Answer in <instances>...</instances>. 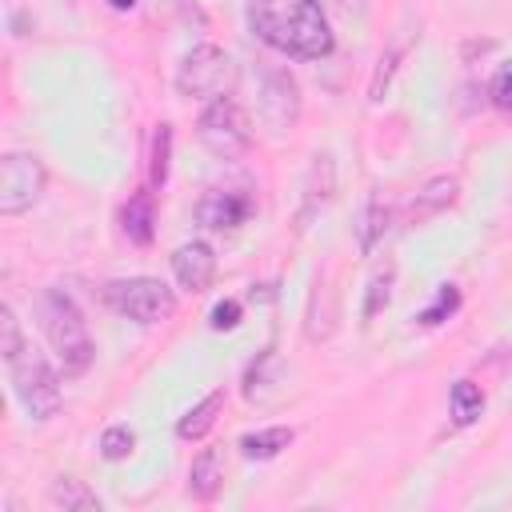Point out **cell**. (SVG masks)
<instances>
[{"instance_id":"6da1fadb","label":"cell","mask_w":512,"mask_h":512,"mask_svg":"<svg viewBox=\"0 0 512 512\" xmlns=\"http://www.w3.org/2000/svg\"><path fill=\"white\" fill-rule=\"evenodd\" d=\"M248 28L292 60H324L336 44L320 0H248Z\"/></svg>"},{"instance_id":"7a4b0ae2","label":"cell","mask_w":512,"mask_h":512,"mask_svg":"<svg viewBox=\"0 0 512 512\" xmlns=\"http://www.w3.org/2000/svg\"><path fill=\"white\" fill-rule=\"evenodd\" d=\"M40 328H44V336H48V344L60 356L68 376H76V372H84L92 364L96 348H92L84 312L76 308V300L64 288H48L40 296Z\"/></svg>"},{"instance_id":"3957f363","label":"cell","mask_w":512,"mask_h":512,"mask_svg":"<svg viewBox=\"0 0 512 512\" xmlns=\"http://www.w3.org/2000/svg\"><path fill=\"white\" fill-rule=\"evenodd\" d=\"M236 84V64L216 44H196L176 68V92L188 100H220Z\"/></svg>"},{"instance_id":"277c9868","label":"cell","mask_w":512,"mask_h":512,"mask_svg":"<svg viewBox=\"0 0 512 512\" xmlns=\"http://www.w3.org/2000/svg\"><path fill=\"white\" fill-rule=\"evenodd\" d=\"M8 376H12L16 400L24 404V412H28L32 420H48V416L60 412V400H64L60 376H56V368H52L40 352L24 348L16 360H8Z\"/></svg>"},{"instance_id":"5b68a950","label":"cell","mask_w":512,"mask_h":512,"mask_svg":"<svg viewBox=\"0 0 512 512\" xmlns=\"http://www.w3.org/2000/svg\"><path fill=\"white\" fill-rule=\"evenodd\" d=\"M196 136H200V144H204L212 156L236 160V156H244V152L252 148V120H248V112H244L236 100L220 96V100H212V104L200 112Z\"/></svg>"},{"instance_id":"8992f818","label":"cell","mask_w":512,"mask_h":512,"mask_svg":"<svg viewBox=\"0 0 512 512\" xmlns=\"http://www.w3.org/2000/svg\"><path fill=\"white\" fill-rule=\"evenodd\" d=\"M108 300L120 316L136 320V324H160L176 312V292L156 280V276H128L108 284Z\"/></svg>"},{"instance_id":"52a82bcc","label":"cell","mask_w":512,"mask_h":512,"mask_svg":"<svg viewBox=\"0 0 512 512\" xmlns=\"http://www.w3.org/2000/svg\"><path fill=\"white\" fill-rule=\"evenodd\" d=\"M48 184V172L40 156L32 152H8L0 160V216H20L28 212Z\"/></svg>"},{"instance_id":"ba28073f","label":"cell","mask_w":512,"mask_h":512,"mask_svg":"<svg viewBox=\"0 0 512 512\" xmlns=\"http://www.w3.org/2000/svg\"><path fill=\"white\" fill-rule=\"evenodd\" d=\"M260 116H264V124H268L276 136H284V132L296 128V120H300V88H296V80H292L284 68H268V72H264Z\"/></svg>"},{"instance_id":"9c48e42d","label":"cell","mask_w":512,"mask_h":512,"mask_svg":"<svg viewBox=\"0 0 512 512\" xmlns=\"http://www.w3.org/2000/svg\"><path fill=\"white\" fill-rule=\"evenodd\" d=\"M456 196H460V180H456V176H432V180H424L420 192H416V196L408 200V208H404V224L420 228V224L436 220L440 212H448V208L456 204Z\"/></svg>"},{"instance_id":"30bf717a","label":"cell","mask_w":512,"mask_h":512,"mask_svg":"<svg viewBox=\"0 0 512 512\" xmlns=\"http://www.w3.org/2000/svg\"><path fill=\"white\" fill-rule=\"evenodd\" d=\"M172 276H176L180 288L204 292V288L212 284V276H216V252H212V244H204V240L180 244V248L172 252Z\"/></svg>"},{"instance_id":"8fae6325","label":"cell","mask_w":512,"mask_h":512,"mask_svg":"<svg viewBox=\"0 0 512 512\" xmlns=\"http://www.w3.org/2000/svg\"><path fill=\"white\" fill-rule=\"evenodd\" d=\"M196 220L212 232H232L248 220V200L236 196V192H208L200 204H196Z\"/></svg>"},{"instance_id":"7c38bea8","label":"cell","mask_w":512,"mask_h":512,"mask_svg":"<svg viewBox=\"0 0 512 512\" xmlns=\"http://www.w3.org/2000/svg\"><path fill=\"white\" fill-rule=\"evenodd\" d=\"M224 484V448H200L188 468V492L196 500H212Z\"/></svg>"},{"instance_id":"4fadbf2b","label":"cell","mask_w":512,"mask_h":512,"mask_svg":"<svg viewBox=\"0 0 512 512\" xmlns=\"http://www.w3.org/2000/svg\"><path fill=\"white\" fill-rule=\"evenodd\" d=\"M220 412H224V388H216V392H208L200 404H192V408L176 420V436H180V440H204V436L212 432V424H216Z\"/></svg>"},{"instance_id":"5bb4252c","label":"cell","mask_w":512,"mask_h":512,"mask_svg":"<svg viewBox=\"0 0 512 512\" xmlns=\"http://www.w3.org/2000/svg\"><path fill=\"white\" fill-rule=\"evenodd\" d=\"M120 228L132 244H152V232H156V208H152V196L148 192H136L124 208H120Z\"/></svg>"},{"instance_id":"9a60e30c","label":"cell","mask_w":512,"mask_h":512,"mask_svg":"<svg viewBox=\"0 0 512 512\" xmlns=\"http://www.w3.org/2000/svg\"><path fill=\"white\" fill-rule=\"evenodd\" d=\"M388 220H392L388 204H384V200L372 192V196L364 200L360 216H356V240H360V252H372V248L384 240V232H388Z\"/></svg>"},{"instance_id":"2e32d148","label":"cell","mask_w":512,"mask_h":512,"mask_svg":"<svg viewBox=\"0 0 512 512\" xmlns=\"http://www.w3.org/2000/svg\"><path fill=\"white\" fill-rule=\"evenodd\" d=\"M292 428H284V424H272V428H260V432H248V436H240V452L248 456V460H272V456H280L288 444H292Z\"/></svg>"},{"instance_id":"e0dca14e","label":"cell","mask_w":512,"mask_h":512,"mask_svg":"<svg viewBox=\"0 0 512 512\" xmlns=\"http://www.w3.org/2000/svg\"><path fill=\"white\" fill-rule=\"evenodd\" d=\"M48 500L56 504V508H64V512H100V500H96V492H88L80 480H72V476H60V480H52V488H48Z\"/></svg>"},{"instance_id":"ac0fdd59","label":"cell","mask_w":512,"mask_h":512,"mask_svg":"<svg viewBox=\"0 0 512 512\" xmlns=\"http://www.w3.org/2000/svg\"><path fill=\"white\" fill-rule=\"evenodd\" d=\"M448 400H452V420H456V424H472V420H480V412H484V392H480V384H472V380H456L452 392H448Z\"/></svg>"},{"instance_id":"d6986e66","label":"cell","mask_w":512,"mask_h":512,"mask_svg":"<svg viewBox=\"0 0 512 512\" xmlns=\"http://www.w3.org/2000/svg\"><path fill=\"white\" fill-rule=\"evenodd\" d=\"M168 164H172V124H156V136H152V164H148L152 188H164V184H168Z\"/></svg>"},{"instance_id":"ffe728a7","label":"cell","mask_w":512,"mask_h":512,"mask_svg":"<svg viewBox=\"0 0 512 512\" xmlns=\"http://www.w3.org/2000/svg\"><path fill=\"white\" fill-rule=\"evenodd\" d=\"M392 280H396V268H392V264H388L384 272H376V276L368 280V292H364V308H360L364 324H368L372 316H380V312L388 308V300H392Z\"/></svg>"},{"instance_id":"44dd1931","label":"cell","mask_w":512,"mask_h":512,"mask_svg":"<svg viewBox=\"0 0 512 512\" xmlns=\"http://www.w3.org/2000/svg\"><path fill=\"white\" fill-rule=\"evenodd\" d=\"M460 308V288L456 284H440V292H436V300L416 316V324H424V328H436V324H444L452 312Z\"/></svg>"},{"instance_id":"7402d4cb","label":"cell","mask_w":512,"mask_h":512,"mask_svg":"<svg viewBox=\"0 0 512 512\" xmlns=\"http://www.w3.org/2000/svg\"><path fill=\"white\" fill-rule=\"evenodd\" d=\"M132 448H136V432L128 428V424H112V428H104L100 432V456L104 460H128L132 456Z\"/></svg>"},{"instance_id":"603a6c76","label":"cell","mask_w":512,"mask_h":512,"mask_svg":"<svg viewBox=\"0 0 512 512\" xmlns=\"http://www.w3.org/2000/svg\"><path fill=\"white\" fill-rule=\"evenodd\" d=\"M24 348H28V344H24L20 320H16L12 304H4V308H0V352H4V360H16Z\"/></svg>"},{"instance_id":"cb8c5ba5","label":"cell","mask_w":512,"mask_h":512,"mask_svg":"<svg viewBox=\"0 0 512 512\" xmlns=\"http://www.w3.org/2000/svg\"><path fill=\"white\" fill-rule=\"evenodd\" d=\"M240 316H244V308H240V300H220L216 308H212V332H232L236 324H240Z\"/></svg>"},{"instance_id":"d4e9b609","label":"cell","mask_w":512,"mask_h":512,"mask_svg":"<svg viewBox=\"0 0 512 512\" xmlns=\"http://www.w3.org/2000/svg\"><path fill=\"white\" fill-rule=\"evenodd\" d=\"M492 104L496 108H512V68H504V72H496V80H492Z\"/></svg>"},{"instance_id":"484cf974","label":"cell","mask_w":512,"mask_h":512,"mask_svg":"<svg viewBox=\"0 0 512 512\" xmlns=\"http://www.w3.org/2000/svg\"><path fill=\"white\" fill-rule=\"evenodd\" d=\"M108 4H112L116 12H132V8H136V0H108Z\"/></svg>"}]
</instances>
